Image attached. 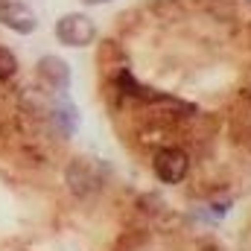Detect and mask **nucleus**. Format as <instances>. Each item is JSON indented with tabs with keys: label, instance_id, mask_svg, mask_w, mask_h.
Returning a JSON list of instances; mask_svg holds the SVG:
<instances>
[{
	"label": "nucleus",
	"instance_id": "obj_1",
	"mask_svg": "<svg viewBox=\"0 0 251 251\" xmlns=\"http://www.w3.org/2000/svg\"><path fill=\"white\" fill-rule=\"evenodd\" d=\"M64 184L73 196H94L105 184V164L97 158H73L64 170Z\"/></svg>",
	"mask_w": 251,
	"mask_h": 251
},
{
	"label": "nucleus",
	"instance_id": "obj_2",
	"mask_svg": "<svg viewBox=\"0 0 251 251\" xmlns=\"http://www.w3.org/2000/svg\"><path fill=\"white\" fill-rule=\"evenodd\" d=\"M53 32H56V41L59 44L70 47V50H85V47H91L97 41L100 26H97V21L91 15L70 12V15H64V18L56 21V29Z\"/></svg>",
	"mask_w": 251,
	"mask_h": 251
},
{
	"label": "nucleus",
	"instance_id": "obj_3",
	"mask_svg": "<svg viewBox=\"0 0 251 251\" xmlns=\"http://www.w3.org/2000/svg\"><path fill=\"white\" fill-rule=\"evenodd\" d=\"M152 173L161 184H181L190 173V158L178 146H161L152 155Z\"/></svg>",
	"mask_w": 251,
	"mask_h": 251
},
{
	"label": "nucleus",
	"instance_id": "obj_4",
	"mask_svg": "<svg viewBox=\"0 0 251 251\" xmlns=\"http://www.w3.org/2000/svg\"><path fill=\"white\" fill-rule=\"evenodd\" d=\"M35 76L50 94H64L70 88L73 70H70V64L64 62L62 56H41L38 64H35Z\"/></svg>",
	"mask_w": 251,
	"mask_h": 251
},
{
	"label": "nucleus",
	"instance_id": "obj_5",
	"mask_svg": "<svg viewBox=\"0 0 251 251\" xmlns=\"http://www.w3.org/2000/svg\"><path fill=\"white\" fill-rule=\"evenodd\" d=\"M0 24H3L6 29L18 32V35H29V32H35L38 18H35V12H32L26 3L3 0V3H0Z\"/></svg>",
	"mask_w": 251,
	"mask_h": 251
},
{
	"label": "nucleus",
	"instance_id": "obj_6",
	"mask_svg": "<svg viewBox=\"0 0 251 251\" xmlns=\"http://www.w3.org/2000/svg\"><path fill=\"white\" fill-rule=\"evenodd\" d=\"M47 111H50L53 126L62 131L64 137H70V134L76 131V126H79V111H76V105H73V100H70V97L53 94V100H50Z\"/></svg>",
	"mask_w": 251,
	"mask_h": 251
},
{
	"label": "nucleus",
	"instance_id": "obj_7",
	"mask_svg": "<svg viewBox=\"0 0 251 251\" xmlns=\"http://www.w3.org/2000/svg\"><path fill=\"white\" fill-rule=\"evenodd\" d=\"M18 73V56L9 47H0V82H9Z\"/></svg>",
	"mask_w": 251,
	"mask_h": 251
},
{
	"label": "nucleus",
	"instance_id": "obj_8",
	"mask_svg": "<svg viewBox=\"0 0 251 251\" xmlns=\"http://www.w3.org/2000/svg\"><path fill=\"white\" fill-rule=\"evenodd\" d=\"M85 6H100V3H111V0H82Z\"/></svg>",
	"mask_w": 251,
	"mask_h": 251
}]
</instances>
